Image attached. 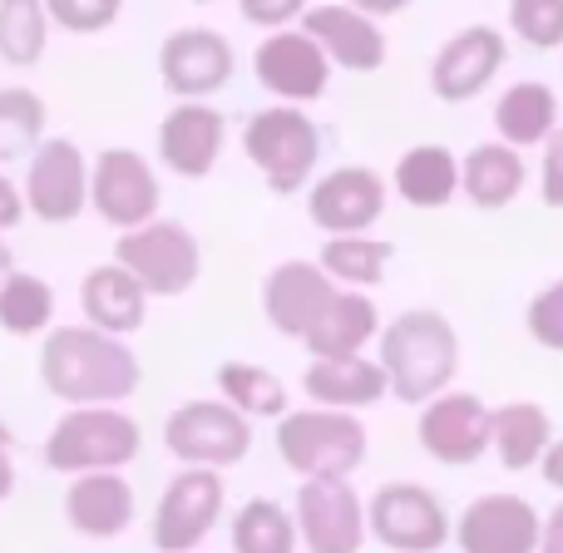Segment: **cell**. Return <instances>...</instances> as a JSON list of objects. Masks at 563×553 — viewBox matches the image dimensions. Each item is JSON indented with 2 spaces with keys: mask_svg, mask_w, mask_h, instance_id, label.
<instances>
[{
  "mask_svg": "<svg viewBox=\"0 0 563 553\" xmlns=\"http://www.w3.org/2000/svg\"><path fill=\"white\" fill-rule=\"evenodd\" d=\"M40 380L65 406H114L129 400L144 380L139 356L124 336L99 327H49L40 346Z\"/></svg>",
  "mask_w": 563,
  "mask_h": 553,
  "instance_id": "6da1fadb",
  "label": "cell"
},
{
  "mask_svg": "<svg viewBox=\"0 0 563 553\" xmlns=\"http://www.w3.org/2000/svg\"><path fill=\"white\" fill-rule=\"evenodd\" d=\"M380 366H386L390 396L400 406H426L440 390H450L460 370V336L445 311H400L380 327Z\"/></svg>",
  "mask_w": 563,
  "mask_h": 553,
  "instance_id": "7a4b0ae2",
  "label": "cell"
},
{
  "mask_svg": "<svg viewBox=\"0 0 563 553\" xmlns=\"http://www.w3.org/2000/svg\"><path fill=\"white\" fill-rule=\"evenodd\" d=\"M277 455L301 479H346L366 465V425L356 410L307 406L277 420Z\"/></svg>",
  "mask_w": 563,
  "mask_h": 553,
  "instance_id": "3957f363",
  "label": "cell"
},
{
  "mask_svg": "<svg viewBox=\"0 0 563 553\" xmlns=\"http://www.w3.org/2000/svg\"><path fill=\"white\" fill-rule=\"evenodd\" d=\"M144 430L119 406H69L45 440V465L55 475H89V469H119L139 460Z\"/></svg>",
  "mask_w": 563,
  "mask_h": 553,
  "instance_id": "277c9868",
  "label": "cell"
},
{
  "mask_svg": "<svg viewBox=\"0 0 563 553\" xmlns=\"http://www.w3.org/2000/svg\"><path fill=\"white\" fill-rule=\"evenodd\" d=\"M243 148L253 158V168L263 174V184L277 198H291L311 184V174L321 164V129L311 124L301 104H273L263 114H253Z\"/></svg>",
  "mask_w": 563,
  "mask_h": 553,
  "instance_id": "5b68a950",
  "label": "cell"
},
{
  "mask_svg": "<svg viewBox=\"0 0 563 553\" xmlns=\"http://www.w3.org/2000/svg\"><path fill=\"white\" fill-rule=\"evenodd\" d=\"M114 263L144 281L148 297H184L203 273V243L174 218H148L139 228H124L114 243Z\"/></svg>",
  "mask_w": 563,
  "mask_h": 553,
  "instance_id": "8992f818",
  "label": "cell"
},
{
  "mask_svg": "<svg viewBox=\"0 0 563 553\" xmlns=\"http://www.w3.org/2000/svg\"><path fill=\"white\" fill-rule=\"evenodd\" d=\"M164 445L184 465L228 469L238 460H247V450H253V420L228 400H184L164 420Z\"/></svg>",
  "mask_w": 563,
  "mask_h": 553,
  "instance_id": "52a82bcc",
  "label": "cell"
},
{
  "mask_svg": "<svg viewBox=\"0 0 563 553\" xmlns=\"http://www.w3.org/2000/svg\"><path fill=\"white\" fill-rule=\"evenodd\" d=\"M223 505H228V489H223V479H218V469L184 465L154 509V529H148L154 549L158 553H194L218 529Z\"/></svg>",
  "mask_w": 563,
  "mask_h": 553,
  "instance_id": "ba28073f",
  "label": "cell"
},
{
  "mask_svg": "<svg viewBox=\"0 0 563 553\" xmlns=\"http://www.w3.org/2000/svg\"><path fill=\"white\" fill-rule=\"evenodd\" d=\"M366 529L390 553H440L450 529V515L426 485H380L366 505Z\"/></svg>",
  "mask_w": 563,
  "mask_h": 553,
  "instance_id": "9c48e42d",
  "label": "cell"
},
{
  "mask_svg": "<svg viewBox=\"0 0 563 553\" xmlns=\"http://www.w3.org/2000/svg\"><path fill=\"white\" fill-rule=\"evenodd\" d=\"M20 193H25V213H35L40 223L49 228L75 223L89 203V164L75 139H40Z\"/></svg>",
  "mask_w": 563,
  "mask_h": 553,
  "instance_id": "30bf717a",
  "label": "cell"
},
{
  "mask_svg": "<svg viewBox=\"0 0 563 553\" xmlns=\"http://www.w3.org/2000/svg\"><path fill=\"white\" fill-rule=\"evenodd\" d=\"M253 75L282 104H311L331 89V59L301 25H282L267 30V40L253 49Z\"/></svg>",
  "mask_w": 563,
  "mask_h": 553,
  "instance_id": "8fae6325",
  "label": "cell"
},
{
  "mask_svg": "<svg viewBox=\"0 0 563 553\" xmlns=\"http://www.w3.org/2000/svg\"><path fill=\"white\" fill-rule=\"evenodd\" d=\"M89 208L109 228H139L158 218V174L144 154L134 148H104L89 164Z\"/></svg>",
  "mask_w": 563,
  "mask_h": 553,
  "instance_id": "7c38bea8",
  "label": "cell"
},
{
  "mask_svg": "<svg viewBox=\"0 0 563 553\" xmlns=\"http://www.w3.org/2000/svg\"><path fill=\"white\" fill-rule=\"evenodd\" d=\"M291 519L311 553H361L371 539L366 509L346 479H301Z\"/></svg>",
  "mask_w": 563,
  "mask_h": 553,
  "instance_id": "4fadbf2b",
  "label": "cell"
},
{
  "mask_svg": "<svg viewBox=\"0 0 563 553\" xmlns=\"http://www.w3.org/2000/svg\"><path fill=\"white\" fill-rule=\"evenodd\" d=\"M505 59H509V45L495 25H465L430 59V89H435L440 104H470V99H479L495 85Z\"/></svg>",
  "mask_w": 563,
  "mask_h": 553,
  "instance_id": "5bb4252c",
  "label": "cell"
},
{
  "mask_svg": "<svg viewBox=\"0 0 563 553\" xmlns=\"http://www.w3.org/2000/svg\"><path fill=\"white\" fill-rule=\"evenodd\" d=\"M416 435L430 460L465 469L489 450V406L479 396H470V390H440L435 400L420 406Z\"/></svg>",
  "mask_w": 563,
  "mask_h": 553,
  "instance_id": "9a60e30c",
  "label": "cell"
},
{
  "mask_svg": "<svg viewBox=\"0 0 563 553\" xmlns=\"http://www.w3.org/2000/svg\"><path fill=\"white\" fill-rule=\"evenodd\" d=\"M238 69V55L228 45L223 30L208 25H184L164 40L158 49V75H164V89H174L178 99H208L218 89H228Z\"/></svg>",
  "mask_w": 563,
  "mask_h": 553,
  "instance_id": "2e32d148",
  "label": "cell"
},
{
  "mask_svg": "<svg viewBox=\"0 0 563 553\" xmlns=\"http://www.w3.org/2000/svg\"><path fill=\"white\" fill-rule=\"evenodd\" d=\"M386 213V184H380L376 168H331L311 184L307 193V218L321 228V233H371L376 218Z\"/></svg>",
  "mask_w": 563,
  "mask_h": 553,
  "instance_id": "e0dca14e",
  "label": "cell"
},
{
  "mask_svg": "<svg viewBox=\"0 0 563 553\" xmlns=\"http://www.w3.org/2000/svg\"><path fill=\"white\" fill-rule=\"evenodd\" d=\"M228 119L208 99H178L158 124V158L178 178H208L223 158Z\"/></svg>",
  "mask_w": 563,
  "mask_h": 553,
  "instance_id": "ac0fdd59",
  "label": "cell"
},
{
  "mask_svg": "<svg viewBox=\"0 0 563 553\" xmlns=\"http://www.w3.org/2000/svg\"><path fill=\"white\" fill-rule=\"evenodd\" d=\"M539 509L525 495H479L455 524L460 553H539Z\"/></svg>",
  "mask_w": 563,
  "mask_h": 553,
  "instance_id": "d6986e66",
  "label": "cell"
},
{
  "mask_svg": "<svg viewBox=\"0 0 563 553\" xmlns=\"http://www.w3.org/2000/svg\"><path fill=\"white\" fill-rule=\"evenodd\" d=\"M301 30L327 49L331 65L351 69V75H376L386 65V30L376 25V15L356 5H307Z\"/></svg>",
  "mask_w": 563,
  "mask_h": 553,
  "instance_id": "ffe728a7",
  "label": "cell"
},
{
  "mask_svg": "<svg viewBox=\"0 0 563 553\" xmlns=\"http://www.w3.org/2000/svg\"><path fill=\"white\" fill-rule=\"evenodd\" d=\"M331 297H336V281L327 277V267L291 257V263L273 267L267 281H263V317H267V327H273L277 336L301 341L307 336V327L321 317V307H327Z\"/></svg>",
  "mask_w": 563,
  "mask_h": 553,
  "instance_id": "44dd1931",
  "label": "cell"
},
{
  "mask_svg": "<svg viewBox=\"0 0 563 553\" xmlns=\"http://www.w3.org/2000/svg\"><path fill=\"white\" fill-rule=\"evenodd\" d=\"M134 485H129L119 469H89V475H75L65 489V519L75 534L85 539H119L134 524Z\"/></svg>",
  "mask_w": 563,
  "mask_h": 553,
  "instance_id": "7402d4cb",
  "label": "cell"
},
{
  "mask_svg": "<svg viewBox=\"0 0 563 553\" xmlns=\"http://www.w3.org/2000/svg\"><path fill=\"white\" fill-rule=\"evenodd\" d=\"M79 307H85L89 327L114 331V336H134L148 317V291L124 263H99L79 281Z\"/></svg>",
  "mask_w": 563,
  "mask_h": 553,
  "instance_id": "603a6c76",
  "label": "cell"
},
{
  "mask_svg": "<svg viewBox=\"0 0 563 553\" xmlns=\"http://www.w3.org/2000/svg\"><path fill=\"white\" fill-rule=\"evenodd\" d=\"M301 386H307V396L317 406H336V410H366L390 396L386 366L366 361L361 351L356 356H311Z\"/></svg>",
  "mask_w": 563,
  "mask_h": 553,
  "instance_id": "cb8c5ba5",
  "label": "cell"
},
{
  "mask_svg": "<svg viewBox=\"0 0 563 553\" xmlns=\"http://www.w3.org/2000/svg\"><path fill=\"white\" fill-rule=\"evenodd\" d=\"M525 148L505 144V139H495V144H475L465 158H460V193L470 198L475 208H485V213H499V208H509L519 193H525Z\"/></svg>",
  "mask_w": 563,
  "mask_h": 553,
  "instance_id": "d4e9b609",
  "label": "cell"
},
{
  "mask_svg": "<svg viewBox=\"0 0 563 553\" xmlns=\"http://www.w3.org/2000/svg\"><path fill=\"white\" fill-rule=\"evenodd\" d=\"M380 336V311L376 301L366 297L361 287H336V297L321 307V317L307 327V336H301V346L311 351V356H356L366 341Z\"/></svg>",
  "mask_w": 563,
  "mask_h": 553,
  "instance_id": "484cf974",
  "label": "cell"
},
{
  "mask_svg": "<svg viewBox=\"0 0 563 553\" xmlns=\"http://www.w3.org/2000/svg\"><path fill=\"white\" fill-rule=\"evenodd\" d=\"M554 445V420L534 400H509V406L489 410V450L499 455V465L509 475H525L544 460V450Z\"/></svg>",
  "mask_w": 563,
  "mask_h": 553,
  "instance_id": "4316f807",
  "label": "cell"
},
{
  "mask_svg": "<svg viewBox=\"0 0 563 553\" xmlns=\"http://www.w3.org/2000/svg\"><path fill=\"white\" fill-rule=\"evenodd\" d=\"M559 129V99L544 79H519L495 99V134L515 148H539Z\"/></svg>",
  "mask_w": 563,
  "mask_h": 553,
  "instance_id": "83f0119b",
  "label": "cell"
},
{
  "mask_svg": "<svg viewBox=\"0 0 563 553\" xmlns=\"http://www.w3.org/2000/svg\"><path fill=\"white\" fill-rule=\"evenodd\" d=\"M390 184L410 208H445L460 193V158L445 144H416L396 158Z\"/></svg>",
  "mask_w": 563,
  "mask_h": 553,
  "instance_id": "f1b7e54d",
  "label": "cell"
},
{
  "mask_svg": "<svg viewBox=\"0 0 563 553\" xmlns=\"http://www.w3.org/2000/svg\"><path fill=\"white\" fill-rule=\"evenodd\" d=\"M218 390L228 406H238L247 420H282L287 416V386L267 366L253 361H223L218 366Z\"/></svg>",
  "mask_w": 563,
  "mask_h": 553,
  "instance_id": "f546056e",
  "label": "cell"
},
{
  "mask_svg": "<svg viewBox=\"0 0 563 553\" xmlns=\"http://www.w3.org/2000/svg\"><path fill=\"white\" fill-rule=\"evenodd\" d=\"M396 247L380 243V237L366 233H331L321 243V267H327L331 281H346V287H376L386 277Z\"/></svg>",
  "mask_w": 563,
  "mask_h": 553,
  "instance_id": "4dcf8cb0",
  "label": "cell"
},
{
  "mask_svg": "<svg viewBox=\"0 0 563 553\" xmlns=\"http://www.w3.org/2000/svg\"><path fill=\"white\" fill-rule=\"evenodd\" d=\"M49 45L45 0H0V59L10 69H35Z\"/></svg>",
  "mask_w": 563,
  "mask_h": 553,
  "instance_id": "1f68e13d",
  "label": "cell"
},
{
  "mask_svg": "<svg viewBox=\"0 0 563 553\" xmlns=\"http://www.w3.org/2000/svg\"><path fill=\"white\" fill-rule=\"evenodd\" d=\"M55 321V287L40 281L35 273L10 267V277L0 281V331L10 336H40Z\"/></svg>",
  "mask_w": 563,
  "mask_h": 553,
  "instance_id": "d6a6232c",
  "label": "cell"
},
{
  "mask_svg": "<svg viewBox=\"0 0 563 553\" xmlns=\"http://www.w3.org/2000/svg\"><path fill=\"white\" fill-rule=\"evenodd\" d=\"M297 519L277 499H247L233 515V553H297Z\"/></svg>",
  "mask_w": 563,
  "mask_h": 553,
  "instance_id": "836d02e7",
  "label": "cell"
},
{
  "mask_svg": "<svg viewBox=\"0 0 563 553\" xmlns=\"http://www.w3.org/2000/svg\"><path fill=\"white\" fill-rule=\"evenodd\" d=\"M45 139V99L35 89H0V164L35 154V144Z\"/></svg>",
  "mask_w": 563,
  "mask_h": 553,
  "instance_id": "e575fe53",
  "label": "cell"
},
{
  "mask_svg": "<svg viewBox=\"0 0 563 553\" xmlns=\"http://www.w3.org/2000/svg\"><path fill=\"white\" fill-rule=\"evenodd\" d=\"M509 30L534 49L563 45V0H509Z\"/></svg>",
  "mask_w": 563,
  "mask_h": 553,
  "instance_id": "d590c367",
  "label": "cell"
},
{
  "mask_svg": "<svg viewBox=\"0 0 563 553\" xmlns=\"http://www.w3.org/2000/svg\"><path fill=\"white\" fill-rule=\"evenodd\" d=\"M49 25L69 30V35H104L119 20L124 0H45Z\"/></svg>",
  "mask_w": 563,
  "mask_h": 553,
  "instance_id": "8d00e7d4",
  "label": "cell"
},
{
  "mask_svg": "<svg viewBox=\"0 0 563 553\" xmlns=\"http://www.w3.org/2000/svg\"><path fill=\"white\" fill-rule=\"evenodd\" d=\"M525 327L544 351H563V277L549 281V287H539L534 297H529Z\"/></svg>",
  "mask_w": 563,
  "mask_h": 553,
  "instance_id": "74e56055",
  "label": "cell"
},
{
  "mask_svg": "<svg viewBox=\"0 0 563 553\" xmlns=\"http://www.w3.org/2000/svg\"><path fill=\"white\" fill-rule=\"evenodd\" d=\"M539 148H544V158H539V198H544V208L563 213V124Z\"/></svg>",
  "mask_w": 563,
  "mask_h": 553,
  "instance_id": "f35d334b",
  "label": "cell"
},
{
  "mask_svg": "<svg viewBox=\"0 0 563 553\" xmlns=\"http://www.w3.org/2000/svg\"><path fill=\"white\" fill-rule=\"evenodd\" d=\"M307 5H311V0H238L243 20H247V25H257V30H282V25H291V20L307 15Z\"/></svg>",
  "mask_w": 563,
  "mask_h": 553,
  "instance_id": "ab89813d",
  "label": "cell"
},
{
  "mask_svg": "<svg viewBox=\"0 0 563 553\" xmlns=\"http://www.w3.org/2000/svg\"><path fill=\"white\" fill-rule=\"evenodd\" d=\"M20 218H25V193H20V188L0 174V233H10Z\"/></svg>",
  "mask_w": 563,
  "mask_h": 553,
  "instance_id": "60d3db41",
  "label": "cell"
},
{
  "mask_svg": "<svg viewBox=\"0 0 563 553\" xmlns=\"http://www.w3.org/2000/svg\"><path fill=\"white\" fill-rule=\"evenodd\" d=\"M539 475H544L549 489H559V495H563V440H554V445L544 450V460H539Z\"/></svg>",
  "mask_w": 563,
  "mask_h": 553,
  "instance_id": "b9f144b4",
  "label": "cell"
},
{
  "mask_svg": "<svg viewBox=\"0 0 563 553\" xmlns=\"http://www.w3.org/2000/svg\"><path fill=\"white\" fill-rule=\"evenodd\" d=\"M539 553H563V505L544 519V529H539Z\"/></svg>",
  "mask_w": 563,
  "mask_h": 553,
  "instance_id": "7bdbcfd3",
  "label": "cell"
},
{
  "mask_svg": "<svg viewBox=\"0 0 563 553\" xmlns=\"http://www.w3.org/2000/svg\"><path fill=\"white\" fill-rule=\"evenodd\" d=\"M346 5H356V10H366V15H400V10L410 5V0H346Z\"/></svg>",
  "mask_w": 563,
  "mask_h": 553,
  "instance_id": "ee69618b",
  "label": "cell"
},
{
  "mask_svg": "<svg viewBox=\"0 0 563 553\" xmlns=\"http://www.w3.org/2000/svg\"><path fill=\"white\" fill-rule=\"evenodd\" d=\"M15 495V465H10V450H0V499Z\"/></svg>",
  "mask_w": 563,
  "mask_h": 553,
  "instance_id": "f6af8a7d",
  "label": "cell"
},
{
  "mask_svg": "<svg viewBox=\"0 0 563 553\" xmlns=\"http://www.w3.org/2000/svg\"><path fill=\"white\" fill-rule=\"evenodd\" d=\"M10 267H15V257H10V247H5V243H0V281H5V277H10Z\"/></svg>",
  "mask_w": 563,
  "mask_h": 553,
  "instance_id": "bcb514c9",
  "label": "cell"
},
{
  "mask_svg": "<svg viewBox=\"0 0 563 553\" xmlns=\"http://www.w3.org/2000/svg\"><path fill=\"white\" fill-rule=\"evenodd\" d=\"M10 445H15V435H10V425L0 420V450H10Z\"/></svg>",
  "mask_w": 563,
  "mask_h": 553,
  "instance_id": "7dc6e473",
  "label": "cell"
},
{
  "mask_svg": "<svg viewBox=\"0 0 563 553\" xmlns=\"http://www.w3.org/2000/svg\"><path fill=\"white\" fill-rule=\"evenodd\" d=\"M203 5H208V0H203Z\"/></svg>",
  "mask_w": 563,
  "mask_h": 553,
  "instance_id": "c3c4849f",
  "label": "cell"
}]
</instances>
